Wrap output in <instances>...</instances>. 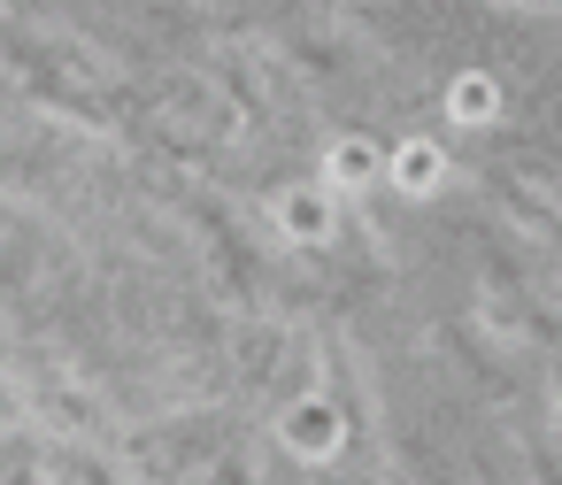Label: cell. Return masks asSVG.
<instances>
[{
	"label": "cell",
	"instance_id": "obj_2",
	"mask_svg": "<svg viewBox=\"0 0 562 485\" xmlns=\"http://www.w3.org/2000/svg\"><path fill=\"white\" fill-rule=\"evenodd\" d=\"M431 178H439V155H431V147H408V155H401V185H416V193H424Z\"/></svg>",
	"mask_w": 562,
	"mask_h": 485
},
{
	"label": "cell",
	"instance_id": "obj_1",
	"mask_svg": "<svg viewBox=\"0 0 562 485\" xmlns=\"http://www.w3.org/2000/svg\"><path fill=\"white\" fill-rule=\"evenodd\" d=\"M278 216H285L293 232H324V201H316V193H308V201H301V193H285V201H278Z\"/></svg>",
	"mask_w": 562,
	"mask_h": 485
}]
</instances>
